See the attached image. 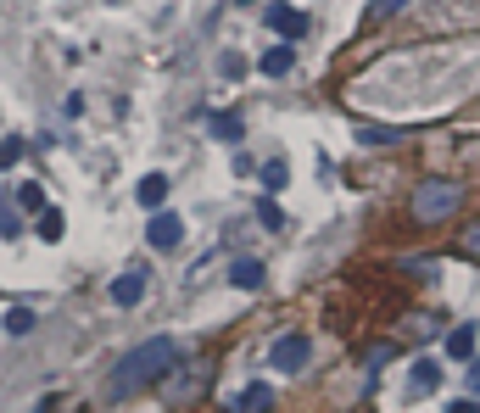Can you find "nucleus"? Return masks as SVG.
I'll use <instances>...</instances> for the list:
<instances>
[{"label":"nucleus","instance_id":"f257e3e1","mask_svg":"<svg viewBox=\"0 0 480 413\" xmlns=\"http://www.w3.org/2000/svg\"><path fill=\"white\" fill-rule=\"evenodd\" d=\"M174 358H179V346H174L168 336H151V341H140L129 358H118V363H112L107 391H112V397H134V391L157 385L162 375H168V368H174Z\"/></svg>","mask_w":480,"mask_h":413},{"label":"nucleus","instance_id":"f03ea898","mask_svg":"<svg viewBox=\"0 0 480 413\" xmlns=\"http://www.w3.org/2000/svg\"><path fill=\"white\" fill-rule=\"evenodd\" d=\"M452 206H464V184L458 179H419V190H413V218L419 223L452 218Z\"/></svg>","mask_w":480,"mask_h":413},{"label":"nucleus","instance_id":"7ed1b4c3","mask_svg":"<svg viewBox=\"0 0 480 413\" xmlns=\"http://www.w3.org/2000/svg\"><path fill=\"white\" fill-rule=\"evenodd\" d=\"M145 240H151V252H174V246L184 240V218L168 213V206H157L151 223H145Z\"/></svg>","mask_w":480,"mask_h":413},{"label":"nucleus","instance_id":"20e7f679","mask_svg":"<svg viewBox=\"0 0 480 413\" xmlns=\"http://www.w3.org/2000/svg\"><path fill=\"white\" fill-rule=\"evenodd\" d=\"M307 358H313V346H307L302 336H285V341H274V346H268V363H274L280 375H302V368H307Z\"/></svg>","mask_w":480,"mask_h":413},{"label":"nucleus","instance_id":"39448f33","mask_svg":"<svg viewBox=\"0 0 480 413\" xmlns=\"http://www.w3.org/2000/svg\"><path fill=\"white\" fill-rule=\"evenodd\" d=\"M263 23L274 28L280 39H302V34H307V12H297V6H285V0H274V6L263 12Z\"/></svg>","mask_w":480,"mask_h":413},{"label":"nucleus","instance_id":"423d86ee","mask_svg":"<svg viewBox=\"0 0 480 413\" xmlns=\"http://www.w3.org/2000/svg\"><path fill=\"white\" fill-rule=\"evenodd\" d=\"M107 296H112L118 307H134V302L145 296V274H140V268H129V274H118V279H112V291H107Z\"/></svg>","mask_w":480,"mask_h":413},{"label":"nucleus","instance_id":"0eeeda50","mask_svg":"<svg viewBox=\"0 0 480 413\" xmlns=\"http://www.w3.org/2000/svg\"><path fill=\"white\" fill-rule=\"evenodd\" d=\"M207 129H213V140H224V146H240L246 117H240V112H213V123H207Z\"/></svg>","mask_w":480,"mask_h":413},{"label":"nucleus","instance_id":"6e6552de","mask_svg":"<svg viewBox=\"0 0 480 413\" xmlns=\"http://www.w3.org/2000/svg\"><path fill=\"white\" fill-rule=\"evenodd\" d=\"M257 68H263L268 78H285L290 68H297V51H290V39H280L274 51H263V61H257Z\"/></svg>","mask_w":480,"mask_h":413},{"label":"nucleus","instance_id":"1a4fd4ad","mask_svg":"<svg viewBox=\"0 0 480 413\" xmlns=\"http://www.w3.org/2000/svg\"><path fill=\"white\" fill-rule=\"evenodd\" d=\"M408 129H391V123H363L358 129V146H403Z\"/></svg>","mask_w":480,"mask_h":413},{"label":"nucleus","instance_id":"9d476101","mask_svg":"<svg viewBox=\"0 0 480 413\" xmlns=\"http://www.w3.org/2000/svg\"><path fill=\"white\" fill-rule=\"evenodd\" d=\"M274 408V385H246L235 397V413H268Z\"/></svg>","mask_w":480,"mask_h":413},{"label":"nucleus","instance_id":"9b49d317","mask_svg":"<svg viewBox=\"0 0 480 413\" xmlns=\"http://www.w3.org/2000/svg\"><path fill=\"white\" fill-rule=\"evenodd\" d=\"M134 196H140V206H145V213H157V206L168 201V179H162V174H145Z\"/></svg>","mask_w":480,"mask_h":413},{"label":"nucleus","instance_id":"f8f14e48","mask_svg":"<svg viewBox=\"0 0 480 413\" xmlns=\"http://www.w3.org/2000/svg\"><path fill=\"white\" fill-rule=\"evenodd\" d=\"M475 336H480L475 324H458L452 336H447V358H458V363H469V358H475Z\"/></svg>","mask_w":480,"mask_h":413},{"label":"nucleus","instance_id":"ddd939ff","mask_svg":"<svg viewBox=\"0 0 480 413\" xmlns=\"http://www.w3.org/2000/svg\"><path fill=\"white\" fill-rule=\"evenodd\" d=\"M408 385L425 397V391H435V385H442V368H435L430 358H413V368H408Z\"/></svg>","mask_w":480,"mask_h":413},{"label":"nucleus","instance_id":"4468645a","mask_svg":"<svg viewBox=\"0 0 480 413\" xmlns=\"http://www.w3.org/2000/svg\"><path fill=\"white\" fill-rule=\"evenodd\" d=\"M229 279H235L240 291H257V285H263V263L257 257H240L235 268H229Z\"/></svg>","mask_w":480,"mask_h":413},{"label":"nucleus","instance_id":"2eb2a0df","mask_svg":"<svg viewBox=\"0 0 480 413\" xmlns=\"http://www.w3.org/2000/svg\"><path fill=\"white\" fill-rule=\"evenodd\" d=\"M403 6H408V0H369V12H363V23H369V28H374V23H391V17H396V12H403Z\"/></svg>","mask_w":480,"mask_h":413},{"label":"nucleus","instance_id":"dca6fc26","mask_svg":"<svg viewBox=\"0 0 480 413\" xmlns=\"http://www.w3.org/2000/svg\"><path fill=\"white\" fill-rule=\"evenodd\" d=\"M257 174H263V190H268V196H274V190H285V184H290V168H285V162H263Z\"/></svg>","mask_w":480,"mask_h":413},{"label":"nucleus","instance_id":"f3484780","mask_svg":"<svg viewBox=\"0 0 480 413\" xmlns=\"http://www.w3.org/2000/svg\"><path fill=\"white\" fill-rule=\"evenodd\" d=\"M61 230H68L61 213H56V206H45V213H39V240H61Z\"/></svg>","mask_w":480,"mask_h":413},{"label":"nucleus","instance_id":"a211bd4d","mask_svg":"<svg viewBox=\"0 0 480 413\" xmlns=\"http://www.w3.org/2000/svg\"><path fill=\"white\" fill-rule=\"evenodd\" d=\"M391 358H396V346H391V341H386V346H374V352L363 358V368H369V380H374V375H380V368H386Z\"/></svg>","mask_w":480,"mask_h":413},{"label":"nucleus","instance_id":"6ab92c4d","mask_svg":"<svg viewBox=\"0 0 480 413\" xmlns=\"http://www.w3.org/2000/svg\"><path fill=\"white\" fill-rule=\"evenodd\" d=\"M17 201H23V213H45V190H39V184H23Z\"/></svg>","mask_w":480,"mask_h":413},{"label":"nucleus","instance_id":"aec40b11","mask_svg":"<svg viewBox=\"0 0 480 413\" xmlns=\"http://www.w3.org/2000/svg\"><path fill=\"white\" fill-rule=\"evenodd\" d=\"M6 329H12V336H28V329H34V313H28V307H12V313H6Z\"/></svg>","mask_w":480,"mask_h":413},{"label":"nucleus","instance_id":"412c9836","mask_svg":"<svg viewBox=\"0 0 480 413\" xmlns=\"http://www.w3.org/2000/svg\"><path fill=\"white\" fill-rule=\"evenodd\" d=\"M17 230H23V218L12 213V201H0V235H6V240H17Z\"/></svg>","mask_w":480,"mask_h":413},{"label":"nucleus","instance_id":"4be33fe9","mask_svg":"<svg viewBox=\"0 0 480 413\" xmlns=\"http://www.w3.org/2000/svg\"><path fill=\"white\" fill-rule=\"evenodd\" d=\"M23 162V140H0V168H17Z\"/></svg>","mask_w":480,"mask_h":413},{"label":"nucleus","instance_id":"5701e85b","mask_svg":"<svg viewBox=\"0 0 480 413\" xmlns=\"http://www.w3.org/2000/svg\"><path fill=\"white\" fill-rule=\"evenodd\" d=\"M218 68H224V78H240V73H246V56H235V51H224V56H218Z\"/></svg>","mask_w":480,"mask_h":413},{"label":"nucleus","instance_id":"b1692460","mask_svg":"<svg viewBox=\"0 0 480 413\" xmlns=\"http://www.w3.org/2000/svg\"><path fill=\"white\" fill-rule=\"evenodd\" d=\"M257 218H263V230H280V223H285L274 201H257Z\"/></svg>","mask_w":480,"mask_h":413},{"label":"nucleus","instance_id":"393cba45","mask_svg":"<svg viewBox=\"0 0 480 413\" xmlns=\"http://www.w3.org/2000/svg\"><path fill=\"white\" fill-rule=\"evenodd\" d=\"M458 252H469V257H480V223H469V230H464V246H458Z\"/></svg>","mask_w":480,"mask_h":413},{"label":"nucleus","instance_id":"a878e982","mask_svg":"<svg viewBox=\"0 0 480 413\" xmlns=\"http://www.w3.org/2000/svg\"><path fill=\"white\" fill-rule=\"evenodd\" d=\"M447 413H480V408H475V397H458V402H447Z\"/></svg>","mask_w":480,"mask_h":413},{"label":"nucleus","instance_id":"bb28decb","mask_svg":"<svg viewBox=\"0 0 480 413\" xmlns=\"http://www.w3.org/2000/svg\"><path fill=\"white\" fill-rule=\"evenodd\" d=\"M469 391H480V358H469Z\"/></svg>","mask_w":480,"mask_h":413},{"label":"nucleus","instance_id":"cd10ccee","mask_svg":"<svg viewBox=\"0 0 480 413\" xmlns=\"http://www.w3.org/2000/svg\"><path fill=\"white\" fill-rule=\"evenodd\" d=\"M240 6H252V0H240Z\"/></svg>","mask_w":480,"mask_h":413}]
</instances>
